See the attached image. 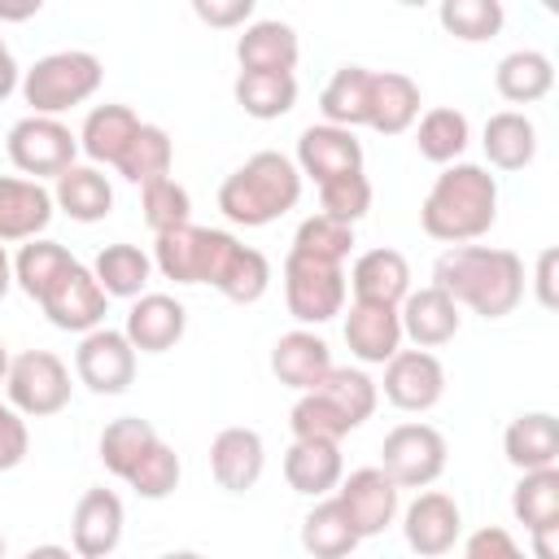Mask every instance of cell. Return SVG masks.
<instances>
[{
    "label": "cell",
    "instance_id": "cell-1",
    "mask_svg": "<svg viewBox=\"0 0 559 559\" xmlns=\"http://www.w3.org/2000/svg\"><path fill=\"white\" fill-rule=\"evenodd\" d=\"M432 284L454 301L485 319H502L524 297V262L511 249L489 245H450L432 262Z\"/></svg>",
    "mask_w": 559,
    "mask_h": 559
},
{
    "label": "cell",
    "instance_id": "cell-2",
    "mask_svg": "<svg viewBox=\"0 0 559 559\" xmlns=\"http://www.w3.org/2000/svg\"><path fill=\"white\" fill-rule=\"evenodd\" d=\"M419 223L432 240L472 245L498 223V179L476 162H454L437 175L419 205Z\"/></svg>",
    "mask_w": 559,
    "mask_h": 559
},
{
    "label": "cell",
    "instance_id": "cell-3",
    "mask_svg": "<svg viewBox=\"0 0 559 559\" xmlns=\"http://www.w3.org/2000/svg\"><path fill=\"white\" fill-rule=\"evenodd\" d=\"M297 201H301V170L275 148L253 153L218 188V210L236 227H266L284 218Z\"/></svg>",
    "mask_w": 559,
    "mask_h": 559
},
{
    "label": "cell",
    "instance_id": "cell-4",
    "mask_svg": "<svg viewBox=\"0 0 559 559\" xmlns=\"http://www.w3.org/2000/svg\"><path fill=\"white\" fill-rule=\"evenodd\" d=\"M105 79V66L100 57L83 52V48H66V52H48L39 57L26 74H22V100L31 105V114L39 118H57L74 105H83L87 96H96Z\"/></svg>",
    "mask_w": 559,
    "mask_h": 559
},
{
    "label": "cell",
    "instance_id": "cell-5",
    "mask_svg": "<svg viewBox=\"0 0 559 559\" xmlns=\"http://www.w3.org/2000/svg\"><path fill=\"white\" fill-rule=\"evenodd\" d=\"M240 240L231 231H218V227H175V231H162L157 245H153V266L175 280V284H214V275L223 271L227 253L236 249Z\"/></svg>",
    "mask_w": 559,
    "mask_h": 559
},
{
    "label": "cell",
    "instance_id": "cell-6",
    "mask_svg": "<svg viewBox=\"0 0 559 559\" xmlns=\"http://www.w3.org/2000/svg\"><path fill=\"white\" fill-rule=\"evenodd\" d=\"M70 389H74L70 384V367L52 349H26V354L9 358L4 393H9V406L17 415H31V419L57 415V411H66Z\"/></svg>",
    "mask_w": 559,
    "mask_h": 559
},
{
    "label": "cell",
    "instance_id": "cell-7",
    "mask_svg": "<svg viewBox=\"0 0 559 559\" xmlns=\"http://www.w3.org/2000/svg\"><path fill=\"white\" fill-rule=\"evenodd\" d=\"M345 266L336 262H319V258H306V253H293L284 258V301H288V314L297 323H328L345 310Z\"/></svg>",
    "mask_w": 559,
    "mask_h": 559
},
{
    "label": "cell",
    "instance_id": "cell-8",
    "mask_svg": "<svg viewBox=\"0 0 559 559\" xmlns=\"http://www.w3.org/2000/svg\"><path fill=\"white\" fill-rule=\"evenodd\" d=\"M4 148H9V162H13L22 175H31V179L39 183V179H48V175L57 179V175H66V170L74 166L79 135H74L61 118L26 114V118H17V122L9 127Z\"/></svg>",
    "mask_w": 559,
    "mask_h": 559
},
{
    "label": "cell",
    "instance_id": "cell-9",
    "mask_svg": "<svg viewBox=\"0 0 559 559\" xmlns=\"http://www.w3.org/2000/svg\"><path fill=\"white\" fill-rule=\"evenodd\" d=\"M445 437L432 424H397L380 441V472L397 489H428L445 472Z\"/></svg>",
    "mask_w": 559,
    "mask_h": 559
},
{
    "label": "cell",
    "instance_id": "cell-10",
    "mask_svg": "<svg viewBox=\"0 0 559 559\" xmlns=\"http://www.w3.org/2000/svg\"><path fill=\"white\" fill-rule=\"evenodd\" d=\"M74 371L79 380L100 393V397H114V393H127L131 380H135V349L122 332L114 328H96L79 341L74 349Z\"/></svg>",
    "mask_w": 559,
    "mask_h": 559
},
{
    "label": "cell",
    "instance_id": "cell-11",
    "mask_svg": "<svg viewBox=\"0 0 559 559\" xmlns=\"http://www.w3.org/2000/svg\"><path fill=\"white\" fill-rule=\"evenodd\" d=\"M44 314H48V323L52 328H61V332H96L100 323H105V306H109V297L100 293V284H96V275L83 266V262H74L48 293H44Z\"/></svg>",
    "mask_w": 559,
    "mask_h": 559
},
{
    "label": "cell",
    "instance_id": "cell-12",
    "mask_svg": "<svg viewBox=\"0 0 559 559\" xmlns=\"http://www.w3.org/2000/svg\"><path fill=\"white\" fill-rule=\"evenodd\" d=\"M445 393V367L437 362V354L428 349H397L384 362V397L397 411H432Z\"/></svg>",
    "mask_w": 559,
    "mask_h": 559
},
{
    "label": "cell",
    "instance_id": "cell-13",
    "mask_svg": "<svg viewBox=\"0 0 559 559\" xmlns=\"http://www.w3.org/2000/svg\"><path fill=\"white\" fill-rule=\"evenodd\" d=\"M402 533H406V546H411L415 555H424V559L450 555L454 542H459V533H463V511H459V502H454L450 493L428 489V493H419V498L406 507Z\"/></svg>",
    "mask_w": 559,
    "mask_h": 559
},
{
    "label": "cell",
    "instance_id": "cell-14",
    "mask_svg": "<svg viewBox=\"0 0 559 559\" xmlns=\"http://www.w3.org/2000/svg\"><path fill=\"white\" fill-rule=\"evenodd\" d=\"M70 542L79 559H109L122 542V498L105 485L87 489L74 502V520H70Z\"/></svg>",
    "mask_w": 559,
    "mask_h": 559
},
{
    "label": "cell",
    "instance_id": "cell-15",
    "mask_svg": "<svg viewBox=\"0 0 559 559\" xmlns=\"http://www.w3.org/2000/svg\"><path fill=\"white\" fill-rule=\"evenodd\" d=\"M336 502L345 507V515H349V524H354L358 537H376L397 515V485L380 467H358V472H349L341 480Z\"/></svg>",
    "mask_w": 559,
    "mask_h": 559
},
{
    "label": "cell",
    "instance_id": "cell-16",
    "mask_svg": "<svg viewBox=\"0 0 559 559\" xmlns=\"http://www.w3.org/2000/svg\"><path fill=\"white\" fill-rule=\"evenodd\" d=\"M301 175H310L314 183H328L336 175H354L362 170V144L354 140V131L345 127H306L297 135V162H293Z\"/></svg>",
    "mask_w": 559,
    "mask_h": 559
},
{
    "label": "cell",
    "instance_id": "cell-17",
    "mask_svg": "<svg viewBox=\"0 0 559 559\" xmlns=\"http://www.w3.org/2000/svg\"><path fill=\"white\" fill-rule=\"evenodd\" d=\"M345 284L354 288L358 306L397 310L406 301V293H411V262L397 249H367V253H358V262L345 275Z\"/></svg>",
    "mask_w": 559,
    "mask_h": 559
},
{
    "label": "cell",
    "instance_id": "cell-18",
    "mask_svg": "<svg viewBox=\"0 0 559 559\" xmlns=\"http://www.w3.org/2000/svg\"><path fill=\"white\" fill-rule=\"evenodd\" d=\"M183 328H188L183 301H175L170 293H144V297H135V306L127 310L122 336H127L131 349H140V354H166L170 345H179Z\"/></svg>",
    "mask_w": 559,
    "mask_h": 559
},
{
    "label": "cell",
    "instance_id": "cell-19",
    "mask_svg": "<svg viewBox=\"0 0 559 559\" xmlns=\"http://www.w3.org/2000/svg\"><path fill=\"white\" fill-rule=\"evenodd\" d=\"M48 223H52V192L35 179L0 175V245L39 240Z\"/></svg>",
    "mask_w": 559,
    "mask_h": 559
},
{
    "label": "cell",
    "instance_id": "cell-20",
    "mask_svg": "<svg viewBox=\"0 0 559 559\" xmlns=\"http://www.w3.org/2000/svg\"><path fill=\"white\" fill-rule=\"evenodd\" d=\"M332 367L336 362H332L328 341L314 336V332H306V328H293V332H284L271 345V371H275V380L288 384V389H297V393H310Z\"/></svg>",
    "mask_w": 559,
    "mask_h": 559
},
{
    "label": "cell",
    "instance_id": "cell-21",
    "mask_svg": "<svg viewBox=\"0 0 559 559\" xmlns=\"http://www.w3.org/2000/svg\"><path fill=\"white\" fill-rule=\"evenodd\" d=\"M262 463H266V450L253 428H223L210 441V472H214L218 489H227V493L253 489L262 476Z\"/></svg>",
    "mask_w": 559,
    "mask_h": 559
},
{
    "label": "cell",
    "instance_id": "cell-22",
    "mask_svg": "<svg viewBox=\"0 0 559 559\" xmlns=\"http://www.w3.org/2000/svg\"><path fill=\"white\" fill-rule=\"evenodd\" d=\"M397 323H402V336H411L419 349H437V345L454 341L463 314L437 284H428L419 293H406V301L397 306Z\"/></svg>",
    "mask_w": 559,
    "mask_h": 559
},
{
    "label": "cell",
    "instance_id": "cell-23",
    "mask_svg": "<svg viewBox=\"0 0 559 559\" xmlns=\"http://www.w3.org/2000/svg\"><path fill=\"white\" fill-rule=\"evenodd\" d=\"M502 450H507V463L520 472L559 467V419L550 411L515 415L502 432Z\"/></svg>",
    "mask_w": 559,
    "mask_h": 559
},
{
    "label": "cell",
    "instance_id": "cell-24",
    "mask_svg": "<svg viewBox=\"0 0 559 559\" xmlns=\"http://www.w3.org/2000/svg\"><path fill=\"white\" fill-rule=\"evenodd\" d=\"M297 52H301L297 31L288 22H275V17L245 26V35L236 39L240 70H249V74H293Z\"/></svg>",
    "mask_w": 559,
    "mask_h": 559
},
{
    "label": "cell",
    "instance_id": "cell-25",
    "mask_svg": "<svg viewBox=\"0 0 559 559\" xmlns=\"http://www.w3.org/2000/svg\"><path fill=\"white\" fill-rule=\"evenodd\" d=\"M341 445L336 441H293L284 454V480L293 493L306 498H323L328 489L341 485Z\"/></svg>",
    "mask_w": 559,
    "mask_h": 559
},
{
    "label": "cell",
    "instance_id": "cell-26",
    "mask_svg": "<svg viewBox=\"0 0 559 559\" xmlns=\"http://www.w3.org/2000/svg\"><path fill=\"white\" fill-rule=\"evenodd\" d=\"M345 345L358 362H389L402 349V323L397 310L384 306H349L345 314Z\"/></svg>",
    "mask_w": 559,
    "mask_h": 559
},
{
    "label": "cell",
    "instance_id": "cell-27",
    "mask_svg": "<svg viewBox=\"0 0 559 559\" xmlns=\"http://www.w3.org/2000/svg\"><path fill=\"white\" fill-rule=\"evenodd\" d=\"M371 74L367 66H341L328 87L319 92V114L328 127H367V109H371Z\"/></svg>",
    "mask_w": 559,
    "mask_h": 559
},
{
    "label": "cell",
    "instance_id": "cell-28",
    "mask_svg": "<svg viewBox=\"0 0 559 559\" xmlns=\"http://www.w3.org/2000/svg\"><path fill=\"white\" fill-rule=\"evenodd\" d=\"M419 118V87L415 79L384 70L371 74V109H367V127L380 135H402L411 122Z\"/></svg>",
    "mask_w": 559,
    "mask_h": 559
},
{
    "label": "cell",
    "instance_id": "cell-29",
    "mask_svg": "<svg viewBox=\"0 0 559 559\" xmlns=\"http://www.w3.org/2000/svg\"><path fill=\"white\" fill-rule=\"evenodd\" d=\"M52 205L66 210L74 223H100L114 210V188L96 166H70L66 175H57Z\"/></svg>",
    "mask_w": 559,
    "mask_h": 559
},
{
    "label": "cell",
    "instance_id": "cell-30",
    "mask_svg": "<svg viewBox=\"0 0 559 559\" xmlns=\"http://www.w3.org/2000/svg\"><path fill=\"white\" fill-rule=\"evenodd\" d=\"M493 83H498V96L511 100V105H533L542 100L550 87H555V66L546 52H533V48H515L498 61L493 70Z\"/></svg>",
    "mask_w": 559,
    "mask_h": 559
},
{
    "label": "cell",
    "instance_id": "cell-31",
    "mask_svg": "<svg viewBox=\"0 0 559 559\" xmlns=\"http://www.w3.org/2000/svg\"><path fill=\"white\" fill-rule=\"evenodd\" d=\"M135 131H140V118H135L127 105H96V109L83 118L79 148H83L92 162L118 166V157L127 153V144H131Z\"/></svg>",
    "mask_w": 559,
    "mask_h": 559
},
{
    "label": "cell",
    "instance_id": "cell-32",
    "mask_svg": "<svg viewBox=\"0 0 559 559\" xmlns=\"http://www.w3.org/2000/svg\"><path fill=\"white\" fill-rule=\"evenodd\" d=\"M92 275L100 284L105 297H144L148 288V275H153V258L127 240L118 245H105L92 262Z\"/></svg>",
    "mask_w": 559,
    "mask_h": 559
},
{
    "label": "cell",
    "instance_id": "cell-33",
    "mask_svg": "<svg viewBox=\"0 0 559 559\" xmlns=\"http://www.w3.org/2000/svg\"><path fill=\"white\" fill-rule=\"evenodd\" d=\"M485 157L498 166V170H524L533 157H537V127L515 114V109H502L485 122Z\"/></svg>",
    "mask_w": 559,
    "mask_h": 559
},
{
    "label": "cell",
    "instance_id": "cell-34",
    "mask_svg": "<svg viewBox=\"0 0 559 559\" xmlns=\"http://www.w3.org/2000/svg\"><path fill=\"white\" fill-rule=\"evenodd\" d=\"M157 441H162V437H157V428H153L148 419L122 415V419L105 424V432H100V463H105V472H114L118 480H127V476L140 467V459H144Z\"/></svg>",
    "mask_w": 559,
    "mask_h": 559
},
{
    "label": "cell",
    "instance_id": "cell-35",
    "mask_svg": "<svg viewBox=\"0 0 559 559\" xmlns=\"http://www.w3.org/2000/svg\"><path fill=\"white\" fill-rule=\"evenodd\" d=\"M358 542H362V537L354 533V524H349V515H345V507H341L336 498H323V502L301 520V546H306V555H314V559H349Z\"/></svg>",
    "mask_w": 559,
    "mask_h": 559
},
{
    "label": "cell",
    "instance_id": "cell-36",
    "mask_svg": "<svg viewBox=\"0 0 559 559\" xmlns=\"http://www.w3.org/2000/svg\"><path fill=\"white\" fill-rule=\"evenodd\" d=\"M74 266V253L57 240H26L22 253L13 258V284L31 297V301H44V293Z\"/></svg>",
    "mask_w": 559,
    "mask_h": 559
},
{
    "label": "cell",
    "instance_id": "cell-37",
    "mask_svg": "<svg viewBox=\"0 0 559 559\" xmlns=\"http://www.w3.org/2000/svg\"><path fill=\"white\" fill-rule=\"evenodd\" d=\"M467 140H472V127H467V118H463L459 109H450V105L428 109V114L419 118V131H415L419 157H428V162H437V166H454V162L463 157Z\"/></svg>",
    "mask_w": 559,
    "mask_h": 559
},
{
    "label": "cell",
    "instance_id": "cell-38",
    "mask_svg": "<svg viewBox=\"0 0 559 559\" xmlns=\"http://www.w3.org/2000/svg\"><path fill=\"white\" fill-rule=\"evenodd\" d=\"M170 162H175V144L162 127L153 122H140V131L131 135L127 153L118 157V175L131 179V183H153V179H166L170 175Z\"/></svg>",
    "mask_w": 559,
    "mask_h": 559
},
{
    "label": "cell",
    "instance_id": "cell-39",
    "mask_svg": "<svg viewBox=\"0 0 559 559\" xmlns=\"http://www.w3.org/2000/svg\"><path fill=\"white\" fill-rule=\"evenodd\" d=\"M214 288H218L227 301H236V306L258 301V297L271 288V262H266V253L253 249V245H236V249L227 253L223 271L214 275Z\"/></svg>",
    "mask_w": 559,
    "mask_h": 559
},
{
    "label": "cell",
    "instance_id": "cell-40",
    "mask_svg": "<svg viewBox=\"0 0 559 559\" xmlns=\"http://www.w3.org/2000/svg\"><path fill=\"white\" fill-rule=\"evenodd\" d=\"M236 105L249 118H258V122L284 118L297 105V79L293 74H249V70H240V79H236Z\"/></svg>",
    "mask_w": 559,
    "mask_h": 559
},
{
    "label": "cell",
    "instance_id": "cell-41",
    "mask_svg": "<svg viewBox=\"0 0 559 559\" xmlns=\"http://www.w3.org/2000/svg\"><path fill=\"white\" fill-rule=\"evenodd\" d=\"M511 511H515V520L528 533L559 524V467L524 472L520 485H515V493H511Z\"/></svg>",
    "mask_w": 559,
    "mask_h": 559
},
{
    "label": "cell",
    "instance_id": "cell-42",
    "mask_svg": "<svg viewBox=\"0 0 559 559\" xmlns=\"http://www.w3.org/2000/svg\"><path fill=\"white\" fill-rule=\"evenodd\" d=\"M314 389H319L354 428L367 424L371 411H376V380H371L367 371H358V367H332Z\"/></svg>",
    "mask_w": 559,
    "mask_h": 559
},
{
    "label": "cell",
    "instance_id": "cell-43",
    "mask_svg": "<svg viewBox=\"0 0 559 559\" xmlns=\"http://www.w3.org/2000/svg\"><path fill=\"white\" fill-rule=\"evenodd\" d=\"M288 428H293V441H336V445H341L345 432H354V424H349L319 389H310V393H301V397L293 402Z\"/></svg>",
    "mask_w": 559,
    "mask_h": 559
},
{
    "label": "cell",
    "instance_id": "cell-44",
    "mask_svg": "<svg viewBox=\"0 0 559 559\" xmlns=\"http://www.w3.org/2000/svg\"><path fill=\"white\" fill-rule=\"evenodd\" d=\"M140 210H144V223H148L157 236L192 223V197H188V188L175 183L170 175L140 188Z\"/></svg>",
    "mask_w": 559,
    "mask_h": 559
},
{
    "label": "cell",
    "instance_id": "cell-45",
    "mask_svg": "<svg viewBox=\"0 0 559 559\" xmlns=\"http://www.w3.org/2000/svg\"><path fill=\"white\" fill-rule=\"evenodd\" d=\"M354 249V227L349 223H336L328 214H310L301 218L297 236H293V253H306V258H319V262H345Z\"/></svg>",
    "mask_w": 559,
    "mask_h": 559
},
{
    "label": "cell",
    "instance_id": "cell-46",
    "mask_svg": "<svg viewBox=\"0 0 559 559\" xmlns=\"http://www.w3.org/2000/svg\"><path fill=\"white\" fill-rule=\"evenodd\" d=\"M437 17L454 39H467V44L493 39L502 31V4L498 0H445L437 9Z\"/></svg>",
    "mask_w": 559,
    "mask_h": 559
},
{
    "label": "cell",
    "instance_id": "cell-47",
    "mask_svg": "<svg viewBox=\"0 0 559 559\" xmlns=\"http://www.w3.org/2000/svg\"><path fill=\"white\" fill-rule=\"evenodd\" d=\"M319 214H328V218H336V223H358L367 210H371V179L362 175V170H354V175H336V179H328V183H319Z\"/></svg>",
    "mask_w": 559,
    "mask_h": 559
},
{
    "label": "cell",
    "instance_id": "cell-48",
    "mask_svg": "<svg viewBox=\"0 0 559 559\" xmlns=\"http://www.w3.org/2000/svg\"><path fill=\"white\" fill-rule=\"evenodd\" d=\"M179 454L166 445V441H157L144 459H140V467L127 476V485L140 493V498H148V502H157V498H170L175 489H179Z\"/></svg>",
    "mask_w": 559,
    "mask_h": 559
},
{
    "label": "cell",
    "instance_id": "cell-49",
    "mask_svg": "<svg viewBox=\"0 0 559 559\" xmlns=\"http://www.w3.org/2000/svg\"><path fill=\"white\" fill-rule=\"evenodd\" d=\"M31 450V432H26V419L0 402V472H13Z\"/></svg>",
    "mask_w": 559,
    "mask_h": 559
},
{
    "label": "cell",
    "instance_id": "cell-50",
    "mask_svg": "<svg viewBox=\"0 0 559 559\" xmlns=\"http://www.w3.org/2000/svg\"><path fill=\"white\" fill-rule=\"evenodd\" d=\"M463 559H528V555L515 546V537H511L507 528H498V524H485V528H476V533L467 537V546H463Z\"/></svg>",
    "mask_w": 559,
    "mask_h": 559
},
{
    "label": "cell",
    "instance_id": "cell-51",
    "mask_svg": "<svg viewBox=\"0 0 559 559\" xmlns=\"http://www.w3.org/2000/svg\"><path fill=\"white\" fill-rule=\"evenodd\" d=\"M192 13L210 26H240L253 17V0H192Z\"/></svg>",
    "mask_w": 559,
    "mask_h": 559
},
{
    "label": "cell",
    "instance_id": "cell-52",
    "mask_svg": "<svg viewBox=\"0 0 559 559\" xmlns=\"http://www.w3.org/2000/svg\"><path fill=\"white\" fill-rule=\"evenodd\" d=\"M555 266H559V249H542L537 253V271H533V288H537V301L546 310L559 306V293H555Z\"/></svg>",
    "mask_w": 559,
    "mask_h": 559
},
{
    "label": "cell",
    "instance_id": "cell-53",
    "mask_svg": "<svg viewBox=\"0 0 559 559\" xmlns=\"http://www.w3.org/2000/svg\"><path fill=\"white\" fill-rule=\"evenodd\" d=\"M528 537H533V555H528V559H559V524L537 528V533H528Z\"/></svg>",
    "mask_w": 559,
    "mask_h": 559
},
{
    "label": "cell",
    "instance_id": "cell-54",
    "mask_svg": "<svg viewBox=\"0 0 559 559\" xmlns=\"http://www.w3.org/2000/svg\"><path fill=\"white\" fill-rule=\"evenodd\" d=\"M22 79H17V61H13V52H9V44H4V35H0V100L17 87Z\"/></svg>",
    "mask_w": 559,
    "mask_h": 559
},
{
    "label": "cell",
    "instance_id": "cell-55",
    "mask_svg": "<svg viewBox=\"0 0 559 559\" xmlns=\"http://www.w3.org/2000/svg\"><path fill=\"white\" fill-rule=\"evenodd\" d=\"M22 559H79V555L66 550V546H52V542H48V546H31Z\"/></svg>",
    "mask_w": 559,
    "mask_h": 559
},
{
    "label": "cell",
    "instance_id": "cell-56",
    "mask_svg": "<svg viewBox=\"0 0 559 559\" xmlns=\"http://www.w3.org/2000/svg\"><path fill=\"white\" fill-rule=\"evenodd\" d=\"M9 288H13V262H9V253H4V245H0V301H4Z\"/></svg>",
    "mask_w": 559,
    "mask_h": 559
},
{
    "label": "cell",
    "instance_id": "cell-57",
    "mask_svg": "<svg viewBox=\"0 0 559 559\" xmlns=\"http://www.w3.org/2000/svg\"><path fill=\"white\" fill-rule=\"evenodd\" d=\"M31 13H39V0H31V4H22V9H13V4H0V17H31Z\"/></svg>",
    "mask_w": 559,
    "mask_h": 559
},
{
    "label": "cell",
    "instance_id": "cell-58",
    "mask_svg": "<svg viewBox=\"0 0 559 559\" xmlns=\"http://www.w3.org/2000/svg\"><path fill=\"white\" fill-rule=\"evenodd\" d=\"M162 559H205V555H197V550H170V555H162Z\"/></svg>",
    "mask_w": 559,
    "mask_h": 559
},
{
    "label": "cell",
    "instance_id": "cell-59",
    "mask_svg": "<svg viewBox=\"0 0 559 559\" xmlns=\"http://www.w3.org/2000/svg\"><path fill=\"white\" fill-rule=\"evenodd\" d=\"M9 376V349H4V341H0V380Z\"/></svg>",
    "mask_w": 559,
    "mask_h": 559
},
{
    "label": "cell",
    "instance_id": "cell-60",
    "mask_svg": "<svg viewBox=\"0 0 559 559\" xmlns=\"http://www.w3.org/2000/svg\"><path fill=\"white\" fill-rule=\"evenodd\" d=\"M0 555H4V537H0Z\"/></svg>",
    "mask_w": 559,
    "mask_h": 559
}]
</instances>
